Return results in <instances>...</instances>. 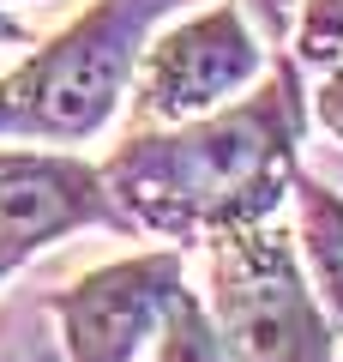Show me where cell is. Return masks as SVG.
Instances as JSON below:
<instances>
[{"label": "cell", "instance_id": "cell-1", "mask_svg": "<svg viewBox=\"0 0 343 362\" xmlns=\"http://www.w3.org/2000/svg\"><path fill=\"white\" fill-rule=\"evenodd\" d=\"M301 61L277 54L247 97H229L211 115L133 127L102 157V181L133 230L163 242H211L277 218L301 175Z\"/></svg>", "mask_w": 343, "mask_h": 362}, {"label": "cell", "instance_id": "cell-2", "mask_svg": "<svg viewBox=\"0 0 343 362\" xmlns=\"http://www.w3.org/2000/svg\"><path fill=\"white\" fill-rule=\"evenodd\" d=\"M187 0H90L66 30L25 54L0 78V139L78 145L127 103L145 42Z\"/></svg>", "mask_w": 343, "mask_h": 362}, {"label": "cell", "instance_id": "cell-3", "mask_svg": "<svg viewBox=\"0 0 343 362\" xmlns=\"http://www.w3.org/2000/svg\"><path fill=\"white\" fill-rule=\"evenodd\" d=\"M205 308L229 362H337L331 314L301 272L295 235L277 218L205 242Z\"/></svg>", "mask_w": 343, "mask_h": 362}, {"label": "cell", "instance_id": "cell-4", "mask_svg": "<svg viewBox=\"0 0 343 362\" xmlns=\"http://www.w3.org/2000/svg\"><path fill=\"white\" fill-rule=\"evenodd\" d=\"M265 66H271V49L247 25V13L235 0H217V6L157 30L145 42L127 85V133L211 115L229 97H241Z\"/></svg>", "mask_w": 343, "mask_h": 362}, {"label": "cell", "instance_id": "cell-5", "mask_svg": "<svg viewBox=\"0 0 343 362\" xmlns=\"http://www.w3.org/2000/svg\"><path fill=\"white\" fill-rule=\"evenodd\" d=\"M187 290L181 247H151L85 272L78 284L54 290L49 314L61 332L66 362H133L169 320L175 296Z\"/></svg>", "mask_w": 343, "mask_h": 362}, {"label": "cell", "instance_id": "cell-6", "mask_svg": "<svg viewBox=\"0 0 343 362\" xmlns=\"http://www.w3.org/2000/svg\"><path fill=\"white\" fill-rule=\"evenodd\" d=\"M78 230H127V211L114 206L102 163L73 151H0V254L25 266L49 242Z\"/></svg>", "mask_w": 343, "mask_h": 362}, {"label": "cell", "instance_id": "cell-7", "mask_svg": "<svg viewBox=\"0 0 343 362\" xmlns=\"http://www.w3.org/2000/svg\"><path fill=\"white\" fill-rule=\"evenodd\" d=\"M289 199H295V254H301V272L313 284L319 308L331 320H343V194L325 187L319 175H295Z\"/></svg>", "mask_w": 343, "mask_h": 362}, {"label": "cell", "instance_id": "cell-8", "mask_svg": "<svg viewBox=\"0 0 343 362\" xmlns=\"http://www.w3.org/2000/svg\"><path fill=\"white\" fill-rule=\"evenodd\" d=\"M151 344H157L151 362H229V350H223V338H217L211 308H205L199 290H181L175 296V308H169V320L157 326Z\"/></svg>", "mask_w": 343, "mask_h": 362}, {"label": "cell", "instance_id": "cell-9", "mask_svg": "<svg viewBox=\"0 0 343 362\" xmlns=\"http://www.w3.org/2000/svg\"><path fill=\"white\" fill-rule=\"evenodd\" d=\"M289 54L301 66H337L343 61V0H295Z\"/></svg>", "mask_w": 343, "mask_h": 362}, {"label": "cell", "instance_id": "cell-10", "mask_svg": "<svg viewBox=\"0 0 343 362\" xmlns=\"http://www.w3.org/2000/svg\"><path fill=\"white\" fill-rule=\"evenodd\" d=\"M247 13V25L259 30V42L265 49H283L289 42V25H295V0H235Z\"/></svg>", "mask_w": 343, "mask_h": 362}, {"label": "cell", "instance_id": "cell-11", "mask_svg": "<svg viewBox=\"0 0 343 362\" xmlns=\"http://www.w3.org/2000/svg\"><path fill=\"white\" fill-rule=\"evenodd\" d=\"M313 121L343 145V61L331 66L325 78H319V90H313Z\"/></svg>", "mask_w": 343, "mask_h": 362}, {"label": "cell", "instance_id": "cell-12", "mask_svg": "<svg viewBox=\"0 0 343 362\" xmlns=\"http://www.w3.org/2000/svg\"><path fill=\"white\" fill-rule=\"evenodd\" d=\"M30 42H37V37H30V25H25L18 13L0 6V49H30Z\"/></svg>", "mask_w": 343, "mask_h": 362}, {"label": "cell", "instance_id": "cell-13", "mask_svg": "<svg viewBox=\"0 0 343 362\" xmlns=\"http://www.w3.org/2000/svg\"><path fill=\"white\" fill-rule=\"evenodd\" d=\"M13 272H18V259H6V254H0V284H6V278H13Z\"/></svg>", "mask_w": 343, "mask_h": 362}, {"label": "cell", "instance_id": "cell-14", "mask_svg": "<svg viewBox=\"0 0 343 362\" xmlns=\"http://www.w3.org/2000/svg\"><path fill=\"white\" fill-rule=\"evenodd\" d=\"M0 6H6V0H0Z\"/></svg>", "mask_w": 343, "mask_h": 362}]
</instances>
